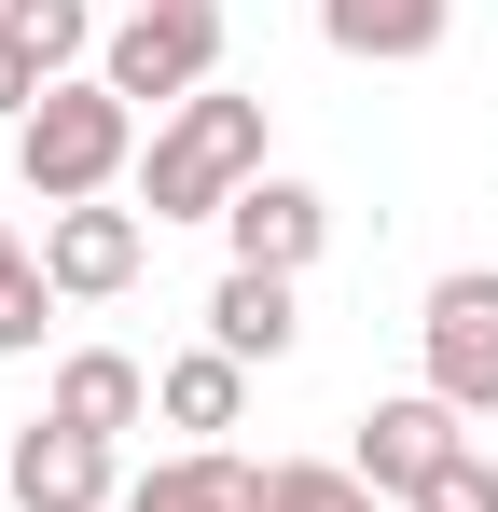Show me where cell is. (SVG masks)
Wrapping results in <instances>:
<instances>
[{"label": "cell", "instance_id": "cell-2", "mask_svg": "<svg viewBox=\"0 0 498 512\" xmlns=\"http://www.w3.org/2000/svg\"><path fill=\"white\" fill-rule=\"evenodd\" d=\"M125 153H139V111L111 84H56L28 125H14V167H28L42 208H97V194L125 180Z\"/></svg>", "mask_w": 498, "mask_h": 512}, {"label": "cell", "instance_id": "cell-8", "mask_svg": "<svg viewBox=\"0 0 498 512\" xmlns=\"http://www.w3.org/2000/svg\"><path fill=\"white\" fill-rule=\"evenodd\" d=\"M222 236H236V263H263V277H305L332 236V208L305 194V180H249L236 208H222Z\"/></svg>", "mask_w": 498, "mask_h": 512}, {"label": "cell", "instance_id": "cell-18", "mask_svg": "<svg viewBox=\"0 0 498 512\" xmlns=\"http://www.w3.org/2000/svg\"><path fill=\"white\" fill-rule=\"evenodd\" d=\"M42 97H56V84H42V56H28V42H14V28H0V125H28V111H42Z\"/></svg>", "mask_w": 498, "mask_h": 512}, {"label": "cell", "instance_id": "cell-9", "mask_svg": "<svg viewBox=\"0 0 498 512\" xmlns=\"http://www.w3.org/2000/svg\"><path fill=\"white\" fill-rule=\"evenodd\" d=\"M457 0H319V42L360 56V70H402V56H443Z\"/></svg>", "mask_w": 498, "mask_h": 512}, {"label": "cell", "instance_id": "cell-4", "mask_svg": "<svg viewBox=\"0 0 498 512\" xmlns=\"http://www.w3.org/2000/svg\"><path fill=\"white\" fill-rule=\"evenodd\" d=\"M429 388L457 416H498V277H443L429 291Z\"/></svg>", "mask_w": 498, "mask_h": 512}, {"label": "cell", "instance_id": "cell-5", "mask_svg": "<svg viewBox=\"0 0 498 512\" xmlns=\"http://www.w3.org/2000/svg\"><path fill=\"white\" fill-rule=\"evenodd\" d=\"M457 443H471V429H457V402H443V388H415V402H374V416H360V457H346V471H360L374 499H415Z\"/></svg>", "mask_w": 498, "mask_h": 512}, {"label": "cell", "instance_id": "cell-10", "mask_svg": "<svg viewBox=\"0 0 498 512\" xmlns=\"http://www.w3.org/2000/svg\"><path fill=\"white\" fill-rule=\"evenodd\" d=\"M291 333H305L291 277H263V263H236V277L208 291V346H222V360H291Z\"/></svg>", "mask_w": 498, "mask_h": 512}, {"label": "cell", "instance_id": "cell-6", "mask_svg": "<svg viewBox=\"0 0 498 512\" xmlns=\"http://www.w3.org/2000/svg\"><path fill=\"white\" fill-rule=\"evenodd\" d=\"M139 250H153L139 208H56V222H42V277H56L70 305H111V291L139 277Z\"/></svg>", "mask_w": 498, "mask_h": 512}, {"label": "cell", "instance_id": "cell-3", "mask_svg": "<svg viewBox=\"0 0 498 512\" xmlns=\"http://www.w3.org/2000/svg\"><path fill=\"white\" fill-rule=\"evenodd\" d=\"M208 70H222V0H139L111 42H97V84L125 97H153V111H180V97H208Z\"/></svg>", "mask_w": 498, "mask_h": 512}, {"label": "cell", "instance_id": "cell-12", "mask_svg": "<svg viewBox=\"0 0 498 512\" xmlns=\"http://www.w3.org/2000/svg\"><path fill=\"white\" fill-rule=\"evenodd\" d=\"M236 402H249V360H222V346H194V360H166V374H153V416L194 429V443L236 429Z\"/></svg>", "mask_w": 498, "mask_h": 512}, {"label": "cell", "instance_id": "cell-13", "mask_svg": "<svg viewBox=\"0 0 498 512\" xmlns=\"http://www.w3.org/2000/svg\"><path fill=\"white\" fill-rule=\"evenodd\" d=\"M236 499H249V471L222 457V443H194V457H166V471L125 485V512H236Z\"/></svg>", "mask_w": 498, "mask_h": 512}, {"label": "cell", "instance_id": "cell-1", "mask_svg": "<svg viewBox=\"0 0 498 512\" xmlns=\"http://www.w3.org/2000/svg\"><path fill=\"white\" fill-rule=\"evenodd\" d=\"M249 180H263V97H180L153 125V222H222Z\"/></svg>", "mask_w": 498, "mask_h": 512}, {"label": "cell", "instance_id": "cell-19", "mask_svg": "<svg viewBox=\"0 0 498 512\" xmlns=\"http://www.w3.org/2000/svg\"><path fill=\"white\" fill-rule=\"evenodd\" d=\"M0 485H14V443H0Z\"/></svg>", "mask_w": 498, "mask_h": 512}, {"label": "cell", "instance_id": "cell-16", "mask_svg": "<svg viewBox=\"0 0 498 512\" xmlns=\"http://www.w3.org/2000/svg\"><path fill=\"white\" fill-rule=\"evenodd\" d=\"M42 305H56V277L14 250V222H0V360H28V346H42Z\"/></svg>", "mask_w": 498, "mask_h": 512}, {"label": "cell", "instance_id": "cell-14", "mask_svg": "<svg viewBox=\"0 0 498 512\" xmlns=\"http://www.w3.org/2000/svg\"><path fill=\"white\" fill-rule=\"evenodd\" d=\"M0 28L42 56V84H70V56H97V14L83 0H0Z\"/></svg>", "mask_w": 498, "mask_h": 512}, {"label": "cell", "instance_id": "cell-11", "mask_svg": "<svg viewBox=\"0 0 498 512\" xmlns=\"http://www.w3.org/2000/svg\"><path fill=\"white\" fill-rule=\"evenodd\" d=\"M42 416L111 443V429H139V416H153V374H139V360H111V346H83V360H56V402H42Z\"/></svg>", "mask_w": 498, "mask_h": 512}, {"label": "cell", "instance_id": "cell-17", "mask_svg": "<svg viewBox=\"0 0 498 512\" xmlns=\"http://www.w3.org/2000/svg\"><path fill=\"white\" fill-rule=\"evenodd\" d=\"M415 512H498V457H485V443H457V457L415 485Z\"/></svg>", "mask_w": 498, "mask_h": 512}, {"label": "cell", "instance_id": "cell-7", "mask_svg": "<svg viewBox=\"0 0 498 512\" xmlns=\"http://www.w3.org/2000/svg\"><path fill=\"white\" fill-rule=\"evenodd\" d=\"M0 499L14 512H97L111 499V443H97V429H14V485H0Z\"/></svg>", "mask_w": 498, "mask_h": 512}, {"label": "cell", "instance_id": "cell-15", "mask_svg": "<svg viewBox=\"0 0 498 512\" xmlns=\"http://www.w3.org/2000/svg\"><path fill=\"white\" fill-rule=\"evenodd\" d=\"M236 512H374V485H360V471H305V457H291V471H249Z\"/></svg>", "mask_w": 498, "mask_h": 512}]
</instances>
